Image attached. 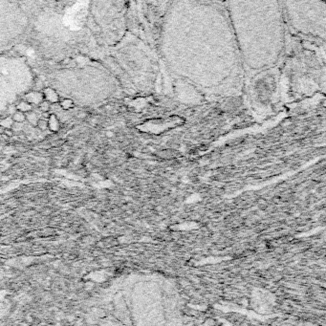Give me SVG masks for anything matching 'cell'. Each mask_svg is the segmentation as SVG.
<instances>
[{
	"label": "cell",
	"mask_w": 326,
	"mask_h": 326,
	"mask_svg": "<svg viewBox=\"0 0 326 326\" xmlns=\"http://www.w3.org/2000/svg\"><path fill=\"white\" fill-rule=\"evenodd\" d=\"M70 61H71V59H63V61L61 62V64H62V65H67V64H70Z\"/></svg>",
	"instance_id": "cell-13"
},
{
	"label": "cell",
	"mask_w": 326,
	"mask_h": 326,
	"mask_svg": "<svg viewBox=\"0 0 326 326\" xmlns=\"http://www.w3.org/2000/svg\"><path fill=\"white\" fill-rule=\"evenodd\" d=\"M14 131L13 128H5L4 129V132H3V135L6 136L7 138H13V137L14 136Z\"/></svg>",
	"instance_id": "cell-11"
},
{
	"label": "cell",
	"mask_w": 326,
	"mask_h": 326,
	"mask_svg": "<svg viewBox=\"0 0 326 326\" xmlns=\"http://www.w3.org/2000/svg\"><path fill=\"white\" fill-rule=\"evenodd\" d=\"M48 128L52 131V132H59V129H60V122L59 120L58 119V117L55 115V114H50L48 120Z\"/></svg>",
	"instance_id": "cell-3"
},
{
	"label": "cell",
	"mask_w": 326,
	"mask_h": 326,
	"mask_svg": "<svg viewBox=\"0 0 326 326\" xmlns=\"http://www.w3.org/2000/svg\"><path fill=\"white\" fill-rule=\"evenodd\" d=\"M38 110L41 111L42 113H48L51 110V104H49L46 100H43L38 105Z\"/></svg>",
	"instance_id": "cell-9"
},
{
	"label": "cell",
	"mask_w": 326,
	"mask_h": 326,
	"mask_svg": "<svg viewBox=\"0 0 326 326\" xmlns=\"http://www.w3.org/2000/svg\"><path fill=\"white\" fill-rule=\"evenodd\" d=\"M42 94H43L44 100L48 101L49 104H59V100H60V97L58 94V92L55 89L51 88V87H45L42 90Z\"/></svg>",
	"instance_id": "cell-1"
},
{
	"label": "cell",
	"mask_w": 326,
	"mask_h": 326,
	"mask_svg": "<svg viewBox=\"0 0 326 326\" xmlns=\"http://www.w3.org/2000/svg\"><path fill=\"white\" fill-rule=\"evenodd\" d=\"M3 132H4V128L0 125V135H3Z\"/></svg>",
	"instance_id": "cell-15"
},
{
	"label": "cell",
	"mask_w": 326,
	"mask_h": 326,
	"mask_svg": "<svg viewBox=\"0 0 326 326\" xmlns=\"http://www.w3.org/2000/svg\"><path fill=\"white\" fill-rule=\"evenodd\" d=\"M37 127L38 129H40L41 131H45L48 129V122L47 120H43V119H39L38 122L37 124Z\"/></svg>",
	"instance_id": "cell-10"
},
{
	"label": "cell",
	"mask_w": 326,
	"mask_h": 326,
	"mask_svg": "<svg viewBox=\"0 0 326 326\" xmlns=\"http://www.w3.org/2000/svg\"><path fill=\"white\" fill-rule=\"evenodd\" d=\"M14 123L13 121L12 117H5V118H2L1 120H0V125H1L4 129L5 128H13Z\"/></svg>",
	"instance_id": "cell-8"
},
{
	"label": "cell",
	"mask_w": 326,
	"mask_h": 326,
	"mask_svg": "<svg viewBox=\"0 0 326 326\" xmlns=\"http://www.w3.org/2000/svg\"><path fill=\"white\" fill-rule=\"evenodd\" d=\"M16 110L18 111H20L24 114H28L30 112H32L33 110V105H32L31 104H29L28 101L26 100H21L20 102H18V104H16Z\"/></svg>",
	"instance_id": "cell-4"
},
{
	"label": "cell",
	"mask_w": 326,
	"mask_h": 326,
	"mask_svg": "<svg viewBox=\"0 0 326 326\" xmlns=\"http://www.w3.org/2000/svg\"><path fill=\"white\" fill-rule=\"evenodd\" d=\"M39 120V117L38 116V114L36 112H30L28 114H26V121L29 122V124H31L33 126H37V124Z\"/></svg>",
	"instance_id": "cell-7"
},
{
	"label": "cell",
	"mask_w": 326,
	"mask_h": 326,
	"mask_svg": "<svg viewBox=\"0 0 326 326\" xmlns=\"http://www.w3.org/2000/svg\"><path fill=\"white\" fill-rule=\"evenodd\" d=\"M18 138H19V140H21V141H25V140H26V135H25L24 133H22V134L18 135Z\"/></svg>",
	"instance_id": "cell-14"
},
{
	"label": "cell",
	"mask_w": 326,
	"mask_h": 326,
	"mask_svg": "<svg viewBox=\"0 0 326 326\" xmlns=\"http://www.w3.org/2000/svg\"><path fill=\"white\" fill-rule=\"evenodd\" d=\"M63 144H64V141L62 139H58V140H56L55 142H53L52 144H51V146H52V147H58V146H61Z\"/></svg>",
	"instance_id": "cell-12"
},
{
	"label": "cell",
	"mask_w": 326,
	"mask_h": 326,
	"mask_svg": "<svg viewBox=\"0 0 326 326\" xmlns=\"http://www.w3.org/2000/svg\"><path fill=\"white\" fill-rule=\"evenodd\" d=\"M59 104L61 109H63V110H65V111H68V110H70V109L75 108V102H74V100L71 99H68V98H65V99H60V100H59Z\"/></svg>",
	"instance_id": "cell-5"
},
{
	"label": "cell",
	"mask_w": 326,
	"mask_h": 326,
	"mask_svg": "<svg viewBox=\"0 0 326 326\" xmlns=\"http://www.w3.org/2000/svg\"><path fill=\"white\" fill-rule=\"evenodd\" d=\"M24 100L28 101L32 105H38L41 101L44 100L43 94L41 91H32L24 96Z\"/></svg>",
	"instance_id": "cell-2"
},
{
	"label": "cell",
	"mask_w": 326,
	"mask_h": 326,
	"mask_svg": "<svg viewBox=\"0 0 326 326\" xmlns=\"http://www.w3.org/2000/svg\"><path fill=\"white\" fill-rule=\"evenodd\" d=\"M12 119L14 124H18V125H22L26 122V114L18 111L16 110L13 115H12Z\"/></svg>",
	"instance_id": "cell-6"
}]
</instances>
